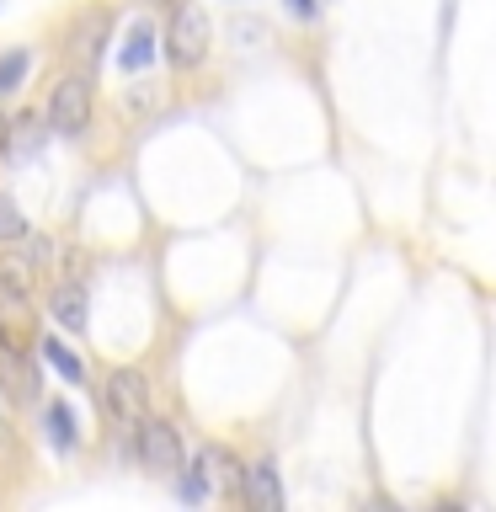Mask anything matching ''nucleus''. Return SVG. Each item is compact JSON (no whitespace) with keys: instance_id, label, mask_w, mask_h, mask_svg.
Wrapping results in <instances>:
<instances>
[{"instance_id":"f257e3e1","label":"nucleus","mask_w":496,"mask_h":512,"mask_svg":"<svg viewBox=\"0 0 496 512\" xmlns=\"http://www.w3.org/2000/svg\"><path fill=\"white\" fill-rule=\"evenodd\" d=\"M208 43H214V27H208V11L198 6V0H182L166 27V59L176 64V70H198V64L208 59Z\"/></svg>"},{"instance_id":"f03ea898","label":"nucleus","mask_w":496,"mask_h":512,"mask_svg":"<svg viewBox=\"0 0 496 512\" xmlns=\"http://www.w3.org/2000/svg\"><path fill=\"white\" fill-rule=\"evenodd\" d=\"M134 454H139L144 470H155V475H182V470H187L182 432H176L171 422H160V416H144V422H139Z\"/></svg>"},{"instance_id":"7ed1b4c3","label":"nucleus","mask_w":496,"mask_h":512,"mask_svg":"<svg viewBox=\"0 0 496 512\" xmlns=\"http://www.w3.org/2000/svg\"><path fill=\"white\" fill-rule=\"evenodd\" d=\"M102 400H107V416L118 427H139L150 416V379L139 368H112L102 384Z\"/></svg>"},{"instance_id":"20e7f679","label":"nucleus","mask_w":496,"mask_h":512,"mask_svg":"<svg viewBox=\"0 0 496 512\" xmlns=\"http://www.w3.org/2000/svg\"><path fill=\"white\" fill-rule=\"evenodd\" d=\"M48 123L59 134H80L91 123V80L86 75H64L54 86V96H48Z\"/></svg>"},{"instance_id":"39448f33","label":"nucleus","mask_w":496,"mask_h":512,"mask_svg":"<svg viewBox=\"0 0 496 512\" xmlns=\"http://www.w3.org/2000/svg\"><path fill=\"white\" fill-rule=\"evenodd\" d=\"M240 496L256 507V512H278L283 507V480H278V464L272 459H256L240 470Z\"/></svg>"},{"instance_id":"423d86ee","label":"nucleus","mask_w":496,"mask_h":512,"mask_svg":"<svg viewBox=\"0 0 496 512\" xmlns=\"http://www.w3.org/2000/svg\"><path fill=\"white\" fill-rule=\"evenodd\" d=\"M192 470L208 491H240V464L230 459V448H203L198 459H192Z\"/></svg>"},{"instance_id":"0eeeda50","label":"nucleus","mask_w":496,"mask_h":512,"mask_svg":"<svg viewBox=\"0 0 496 512\" xmlns=\"http://www.w3.org/2000/svg\"><path fill=\"white\" fill-rule=\"evenodd\" d=\"M48 310L64 331H86V294H80L75 283H59L54 294H48Z\"/></svg>"},{"instance_id":"6e6552de","label":"nucleus","mask_w":496,"mask_h":512,"mask_svg":"<svg viewBox=\"0 0 496 512\" xmlns=\"http://www.w3.org/2000/svg\"><path fill=\"white\" fill-rule=\"evenodd\" d=\"M27 70H32V54H27V48H11V54L0 59V96H16V91H22Z\"/></svg>"},{"instance_id":"1a4fd4ad","label":"nucleus","mask_w":496,"mask_h":512,"mask_svg":"<svg viewBox=\"0 0 496 512\" xmlns=\"http://www.w3.org/2000/svg\"><path fill=\"white\" fill-rule=\"evenodd\" d=\"M16 240H27V219L11 192H0V246H16Z\"/></svg>"},{"instance_id":"9d476101","label":"nucleus","mask_w":496,"mask_h":512,"mask_svg":"<svg viewBox=\"0 0 496 512\" xmlns=\"http://www.w3.org/2000/svg\"><path fill=\"white\" fill-rule=\"evenodd\" d=\"M150 43H155V32L134 22V32H128V48H123V70H139L144 59H150Z\"/></svg>"},{"instance_id":"9b49d317","label":"nucleus","mask_w":496,"mask_h":512,"mask_svg":"<svg viewBox=\"0 0 496 512\" xmlns=\"http://www.w3.org/2000/svg\"><path fill=\"white\" fill-rule=\"evenodd\" d=\"M43 358L54 363V368H59V374L70 379V384H80V363H75V352H64V347L54 342V336H43Z\"/></svg>"},{"instance_id":"f8f14e48","label":"nucleus","mask_w":496,"mask_h":512,"mask_svg":"<svg viewBox=\"0 0 496 512\" xmlns=\"http://www.w3.org/2000/svg\"><path fill=\"white\" fill-rule=\"evenodd\" d=\"M48 416H54V432H59L64 443H70V438H75V427H70V411H64V406H54Z\"/></svg>"},{"instance_id":"ddd939ff","label":"nucleus","mask_w":496,"mask_h":512,"mask_svg":"<svg viewBox=\"0 0 496 512\" xmlns=\"http://www.w3.org/2000/svg\"><path fill=\"white\" fill-rule=\"evenodd\" d=\"M288 6H294L299 16H310V0H288Z\"/></svg>"},{"instance_id":"4468645a","label":"nucleus","mask_w":496,"mask_h":512,"mask_svg":"<svg viewBox=\"0 0 496 512\" xmlns=\"http://www.w3.org/2000/svg\"><path fill=\"white\" fill-rule=\"evenodd\" d=\"M0 144H6V118H0Z\"/></svg>"}]
</instances>
